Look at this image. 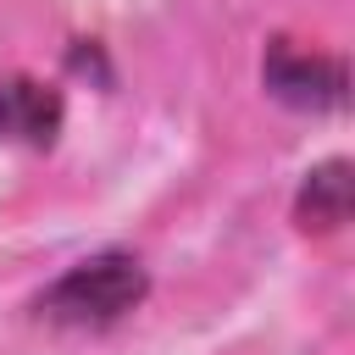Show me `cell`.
<instances>
[{
  "instance_id": "6da1fadb",
  "label": "cell",
  "mask_w": 355,
  "mask_h": 355,
  "mask_svg": "<svg viewBox=\"0 0 355 355\" xmlns=\"http://www.w3.org/2000/svg\"><path fill=\"white\" fill-rule=\"evenodd\" d=\"M150 294V272L133 250H94L83 261H72L55 283L39 288L33 311L50 327H72V333H105L122 316H133Z\"/></svg>"
},
{
  "instance_id": "7a4b0ae2",
  "label": "cell",
  "mask_w": 355,
  "mask_h": 355,
  "mask_svg": "<svg viewBox=\"0 0 355 355\" xmlns=\"http://www.w3.org/2000/svg\"><path fill=\"white\" fill-rule=\"evenodd\" d=\"M261 83L272 100L294 105V111H338L349 100V67L344 55H322V50H300L288 39H272L261 55Z\"/></svg>"
},
{
  "instance_id": "3957f363",
  "label": "cell",
  "mask_w": 355,
  "mask_h": 355,
  "mask_svg": "<svg viewBox=\"0 0 355 355\" xmlns=\"http://www.w3.org/2000/svg\"><path fill=\"white\" fill-rule=\"evenodd\" d=\"M61 122H67V100H61L55 83H39L28 72L0 78V139L6 144L44 150V144H55Z\"/></svg>"
},
{
  "instance_id": "277c9868",
  "label": "cell",
  "mask_w": 355,
  "mask_h": 355,
  "mask_svg": "<svg viewBox=\"0 0 355 355\" xmlns=\"http://www.w3.org/2000/svg\"><path fill=\"white\" fill-rule=\"evenodd\" d=\"M349 194H355L349 189V161L327 155V161H316L300 178V189H294V222L311 227V233H333V227L349 222Z\"/></svg>"
}]
</instances>
